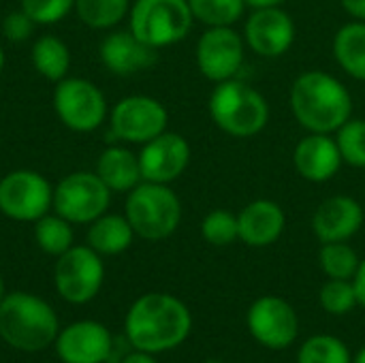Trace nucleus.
Instances as JSON below:
<instances>
[{"mask_svg": "<svg viewBox=\"0 0 365 363\" xmlns=\"http://www.w3.org/2000/svg\"><path fill=\"white\" fill-rule=\"evenodd\" d=\"M192 329L188 306L169 293H145L128 308L124 336L135 351L167 353L186 342Z\"/></svg>", "mask_w": 365, "mask_h": 363, "instance_id": "1", "label": "nucleus"}, {"mask_svg": "<svg viewBox=\"0 0 365 363\" xmlns=\"http://www.w3.org/2000/svg\"><path fill=\"white\" fill-rule=\"evenodd\" d=\"M291 111L310 133H336L351 120L353 98L344 83L325 71L302 73L291 88Z\"/></svg>", "mask_w": 365, "mask_h": 363, "instance_id": "2", "label": "nucleus"}, {"mask_svg": "<svg viewBox=\"0 0 365 363\" xmlns=\"http://www.w3.org/2000/svg\"><path fill=\"white\" fill-rule=\"evenodd\" d=\"M60 334L56 310L38 295L17 291L0 302V338L24 353L45 351Z\"/></svg>", "mask_w": 365, "mask_h": 363, "instance_id": "3", "label": "nucleus"}, {"mask_svg": "<svg viewBox=\"0 0 365 363\" xmlns=\"http://www.w3.org/2000/svg\"><path fill=\"white\" fill-rule=\"evenodd\" d=\"M207 107L216 126L231 137H255L269 120L265 96L235 77L216 83Z\"/></svg>", "mask_w": 365, "mask_h": 363, "instance_id": "4", "label": "nucleus"}, {"mask_svg": "<svg viewBox=\"0 0 365 363\" xmlns=\"http://www.w3.org/2000/svg\"><path fill=\"white\" fill-rule=\"evenodd\" d=\"M124 216L137 237L160 242L171 237L180 227L182 203L169 184L141 182L128 193Z\"/></svg>", "mask_w": 365, "mask_h": 363, "instance_id": "5", "label": "nucleus"}, {"mask_svg": "<svg viewBox=\"0 0 365 363\" xmlns=\"http://www.w3.org/2000/svg\"><path fill=\"white\" fill-rule=\"evenodd\" d=\"M130 32L154 49L175 45L192 28L188 0H137L128 11Z\"/></svg>", "mask_w": 365, "mask_h": 363, "instance_id": "6", "label": "nucleus"}, {"mask_svg": "<svg viewBox=\"0 0 365 363\" xmlns=\"http://www.w3.org/2000/svg\"><path fill=\"white\" fill-rule=\"evenodd\" d=\"M111 190L96 171H75L53 186V212L71 225H90L109 210Z\"/></svg>", "mask_w": 365, "mask_h": 363, "instance_id": "7", "label": "nucleus"}, {"mask_svg": "<svg viewBox=\"0 0 365 363\" xmlns=\"http://www.w3.org/2000/svg\"><path fill=\"white\" fill-rule=\"evenodd\" d=\"M105 265L103 257L90 246H73L58 257L53 267V282L58 295L73 304L83 306L92 302L103 287Z\"/></svg>", "mask_w": 365, "mask_h": 363, "instance_id": "8", "label": "nucleus"}, {"mask_svg": "<svg viewBox=\"0 0 365 363\" xmlns=\"http://www.w3.org/2000/svg\"><path fill=\"white\" fill-rule=\"evenodd\" d=\"M60 122L75 133H92L107 118V101L98 86L81 77H64L53 90Z\"/></svg>", "mask_w": 365, "mask_h": 363, "instance_id": "9", "label": "nucleus"}, {"mask_svg": "<svg viewBox=\"0 0 365 363\" xmlns=\"http://www.w3.org/2000/svg\"><path fill=\"white\" fill-rule=\"evenodd\" d=\"M53 186L45 175L17 169L0 180V212L17 223H34L51 210Z\"/></svg>", "mask_w": 365, "mask_h": 363, "instance_id": "10", "label": "nucleus"}, {"mask_svg": "<svg viewBox=\"0 0 365 363\" xmlns=\"http://www.w3.org/2000/svg\"><path fill=\"white\" fill-rule=\"evenodd\" d=\"M246 327L261 347L272 351L289 349L299 336L295 308L278 295H263L255 300L246 312Z\"/></svg>", "mask_w": 365, "mask_h": 363, "instance_id": "11", "label": "nucleus"}, {"mask_svg": "<svg viewBox=\"0 0 365 363\" xmlns=\"http://www.w3.org/2000/svg\"><path fill=\"white\" fill-rule=\"evenodd\" d=\"M167 122L169 113L165 105L143 94H133L118 101L109 113L111 133L126 143H148L167 131Z\"/></svg>", "mask_w": 365, "mask_h": 363, "instance_id": "12", "label": "nucleus"}, {"mask_svg": "<svg viewBox=\"0 0 365 363\" xmlns=\"http://www.w3.org/2000/svg\"><path fill=\"white\" fill-rule=\"evenodd\" d=\"M244 64V39L231 26L207 28L197 43V66L205 79H233Z\"/></svg>", "mask_w": 365, "mask_h": 363, "instance_id": "13", "label": "nucleus"}, {"mask_svg": "<svg viewBox=\"0 0 365 363\" xmlns=\"http://www.w3.org/2000/svg\"><path fill=\"white\" fill-rule=\"evenodd\" d=\"M53 347L62 363H107L115 351L111 332L96 321H77L60 329Z\"/></svg>", "mask_w": 365, "mask_h": 363, "instance_id": "14", "label": "nucleus"}, {"mask_svg": "<svg viewBox=\"0 0 365 363\" xmlns=\"http://www.w3.org/2000/svg\"><path fill=\"white\" fill-rule=\"evenodd\" d=\"M137 156L143 182L171 184L186 171L190 163V145L182 135L165 131L143 143Z\"/></svg>", "mask_w": 365, "mask_h": 363, "instance_id": "15", "label": "nucleus"}, {"mask_svg": "<svg viewBox=\"0 0 365 363\" xmlns=\"http://www.w3.org/2000/svg\"><path fill=\"white\" fill-rule=\"evenodd\" d=\"M293 41L295 21L280 6L257 9L246 21V45L263 58H278L287 53Z\"/></svg>", "mask_w": 365, "mask_h": 363, "instance_id": "16", "label": "nucleus"}, {"mask_svg": "<svg viewBox=\"0 0 365 363\" xmlns=\"http://www.w3.org/2000/svg\"><path fill=\"white\" fill-rule=\"evenodd\" d=\"M364 225V208L357 199L346 195H336L325 199L314 216L312 231L323 242H349Z\"/></svg>", "mask_w": 365, "mask_h": 363, "instance_id": "17", "label": "nucleus"}, {"mask_svg": "<svg viewBox=\"0 0 365 363\" xmlns=\"http://www.w3.org/2000/svg\"><path fill=\"white\" fill-rule=\"evenodd\" d=\"M342 163L344 160H342L336 139L323 133L306 135L295 145V152H293V165L297 173L304 180L314 182V184L331 180L340 171Z\"/></svg>", "mask_w": 365, "mask_h": 363, "instance_id": "18", "label": "nucleus"}, {"mask_svg": "<svg viewBox=\"0 0 365 363\" xmlns=\"http://www.w3.org/2000/svg\"><path fill=\"white\" fill-rule=\"evenodd\" d=\"M101 60L113 75H135L156 62V49L139 41L130 30L109 32L101 43Z\"/></svg>", "mask_w": 365, "mask_h": 363, "instance_id": "19", "label": "nucleus"}, {"mask_svg": "<svg viewBox=\"0 0 365 363\" xmlns=\"http://www.w3.org/2000/svg\"><path fill=\"white\" fill-rule=\"evenodd\" d=\"M240 240L252 248H265L280 240L284 233V210L272 199H257L237 214Z\"/></svg>", "mask_w": 365, "mask_h": 363, "instance_id": "20", "label": "nucleus"}, {"mask_svg": "<svg viewBox=\"0 0 365 363\" xmlns=\"http://www.w3.org/2000/svg\"><path fill=\"white\" fill-rule=\"evenodd\" d=\"M94 171L111 193H130L137 184L143 182L139 156L122 145L107 148L98 156Z\"/></svg>", "mask_w": 365, "mask_h": 363, "instance_id": "21", "label": "nucleus"}, {"mask_svg": "<svg viewBox=\"0 0 365 363\" xmlns=\"http://www.w3.org/2000/svg\"><path fill=\"white\" fill-rule=\"evenodd\" d=\"M135 231L126 216L103 214L88 227V246L101 257H115L130 248Z\"/></svg>", "mask_w": 365, "mask_h": 363, "instance_id": "22", "label": "nucleus"}, {"mask_svg": "<svg viewBox=\"0 0 365 363\" xmlns=\"http://www.w3.org/2000/svg\"><path fill=\"white\" fill-rule=\"evenodd\" d=\"M334 56L351 77L365 81V21L344 24L336 32Z\"/></svg>", "mask_w": 365, "mask_h": 363, "instance_id": "23", "label": "nucleus"}, {"mask_svg": "<svg viewBox=\"0 0 365 363\" xmlns=\"http://www.w3.org/2000/svg\"><path fill=\"white\" fill-rule=\"evenodd\" d=\"M30 60L36 68V73L53 83H58L60 79L68 77V66H71V51L68 45L53 36V34H45L38 36L32 45V53Z\"/></svg>", "mask_w": 365, "mask_h": 363, "instance_id": "24", "label": "nucleus"}, {"mask_svg": "<svg viewBox=\"0 0 365 363\" xmlns=\"http://www.w3.org/2000/svg\"><path fill=\"white\" fill-rule=\"evenodd\" d=\"M34 225V240H36V246L45 252V255H49V257H60V255H64L68 248H73L75 244H73V240H75V235H73V225L66 220V218H62L60 214H45V216H41L38 220H34L32 223Z\"/></svg>", "mask_w": 365, "mask_h": 363, "instance_id": "25", "label": "nucleus"}, {"mask_svg": "<svg viewBox=\"0 0 365 363\" xmlns=\"http://www.w3.org/2000/svg\"><path fill=\"white\" fill-rule=\"evenodd\" d=\"M130 11V0H75L77 17L94 28L107 30L118 26Z\"/></svg>", "mask_w": 365, "mask_h": 363, "instance_id": "26", "label": "nucleus"}, {"mask_svg": "<svg viewBox=\"0 0 365 363\" xmlns=\"http://www.w3.org/2000/svg\"><path fill=\"white\" fill-rule=\"evenodd\" d=\"M297 363H353V355L340 338L317 334L299 347Z\"/></svg>", "mask_w": 365, "mask_h": 363, "instance_id": "27", "label": "nucleus"}, {"mask_svg": "<svg viewBox=\"0 0 365 363\" xmlns=\"http://www.w3.org/2000/svg\"><path fill=\"white\" fill-rule=\"evenodd\" d=\"M359 257L355 248H351L346 242H329L323 244L319 252V263L321 270L327 278L336 280H353L357 267H359Z\"/></svg>", "mask_w": 365, "mask_h": 363, "instance_id": "28", "label": "nucleus"}, {"mask_svg": "<svg viewBox=\"0 0 365 363\" xmlns=\"http://www.w3.org/2000/svg\"><path fill=\"white\" fill-rule=\"evenodd\" d=\"M192 17L210 28L233 26L246 9V0H188Z\"/></svg>", "mask_w": 365, "mask_h": 363, "instance_id": "29", "label": "nucleus"}, {"mask_svg": "<svg viewBox=\"0 0 365 363\" xmlns=\"http://www.w3.org/2000/svg\"><path fill=\"white\" fill-rule=\"evenodd\" d=\"M319 302L321 308L334 317L349 315L359 306L353 280H336V278H327V282L321 287Z\"/></svg>", "mask_w": 365, "mask_h": 363, "instance_id": "30", "label": "nucleus"}, {"mask_svg": "<svg viewBox=\"0 0 365 363\" xmlns=\"http://www.w3.org/2000/svg\"><path fill=\"white\" fill-rule=\"evenodd\" d=\"M201 235L212 246H229L240 240L237 214L229 210H212L201 223Z\"/></svg>", "mask_w": 365, "mask_h": 363, "instance_id": "31", "label": "nucleus"}, {"mask_svg": "<svg viewBox=\"0 0 365 363\" xmlns=\"http://www.w3.org/2000/svg\"><path fill=\"white\" fill-rule=\"evenodd\" d=\"M336 133V143L340 148L342 160L351 167L365 169V120L351 118Z\"/></svg>", "mask_w": 365, "mask_h": 363, "instance_id": "32", "label": "nucleus"}, {"mask_svg": "<svg viewBox=\"0 0 365 363\" xmlns=\"http://www.w3.org/2000/svg\"><path fill=\"white\" fill-rule=\"evenodd\" d=\"M21 9L34 24L47 26L64 19L75 9V0H21Z\"/></svg>", "mask_w": 365, "mask_h": 363, "instance_id": "33", "label": "nucleus"}, {"mask_svg": "<svg viewBox=\"0 0 365 363\" xmlns=\"http://www.w3.org/2000/svg\"><path fill=\"white\" fill-rule=\"evenodd\" d=\"M34 26H36V24L32 21V17H30L24 9L11 11V13H6L4 19H2V34H4L11 43H24V41L30 39Z\"/></svg>", "mask_w": 365, "mask_h": 363, "instance_id": "34", "label": "nucleus"}, {"mask_svg": "<svg viewBox=\"0 0 365 363\" xmlns=\"http://www.w3.org/2000/svg\"><path fill=\"white\" fill-rule=\"evenodd\" d=\"M353 285H355V293H357V302L359 306L365 308V259L359 261V267L353 276Z\"/></svg>", "mask_w": 365, "mask_h": 363, "instance_id": "35", "label": "nucleus"}, {"mask_svg": "<svg viewBox=\"0 0 365 363\" xmlns=\"http://www.w3.org/2000/svg\"><path fill=\"white\" fill-rule=\"evenodd\" d=\"M340 2L351 17L365 21V0H340Z\"/></svg>", "mask_w": 365, "mask_h": 363, "instance_id": "36", "label": "nucleus"}, {"mask_svg": "<svg viewBox=\"0 0 365 363\" xmlns=\"http://www.w3.org/2000/svg\"><path fill=\"white\" fill-rule=\"evenodd\" d=\"M120 363H158L156 362V357L154 355H150V353H143V351H135L133 349V353H128V355H124Z\"/></svg>", "mask_w": 365, "mask_h": 363, "instance_id": "37", "label": "nucleus"}, {"mask_svg": "<svg viewBox=\"0 0 365 363\" xmlns=\"http://www.w3.org/2000/svg\"><path fill=\"white\" fill-rule=\"evenodd\" d=\"M284 0H246V4L255 6V9H263V6H280Z\"/></svg>", "mask_w": 365, "mask_h": 363, "instance_id": "38", "label": "nucleus"}, {"mask_svg": "<svg viewBox=\"0 0 365 363\" xmlns=\"http://www.w3.org/2000/svg\"><path fill=\"white\" fill-rule=\"evenodd\" d=\"M353 363H365V347H361L357 353H355V357H353Z\"/></svg>", "mask_w": 365, "mask_h": 363, "instance_id": "39", "label": "nucleus"}, {"mask_svg": "<svg viewBox=\"0 0 365 363\" xmlns=\"http://www.w3.org/2000/svg\"><path fill=\"white\" fill-rule=\"evenodd\" d=\"M4 295H6V293H4V280H2V276H0V302L4 300Z\"/></svg>", "mask_w": 365, "mask_h": 363, "instance_id": "40", "label": "nucleus"}, {"mask_svg": "<svg viewBox=\"0 0 365 363\" xmlns=\"http://www.w3.org/2000/svg\"><path fill=\"white\" fill-rule=\"evenodd\" d=\"M2 68H4V51L0 47V73H2Z\"/></svg>", "mask_w": 365, "mask_h": 363, "instance_id": "41", "label": "nucleus"}, {"mask_svg": "<svg viewBox=\"0 0 365 363\" xmlns=\"http://www.w3.org/2000/svg\"><path fill=\"white\" fill-rule=\"evenodd\" d=\"M205 363H225V362H220V359H207Z\"/></svg>", "mask_w": 365, "mask_h": 363, "instance_id": "42", "label": "nucleus"}]
</instances>
